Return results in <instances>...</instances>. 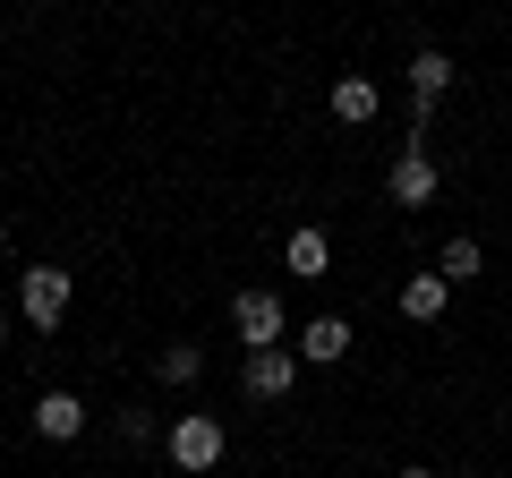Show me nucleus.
Instances as JSON below:
<instances>
[{"mask_svg":"<svg viewBox=\"0 0 512 478\" xmlns=\"http://www.w3.org/2000/svg\"><path fill=\"white\" fill-rule=\"evenodd\" d=\"M171 461H180V470H214V461H222V427L205 419V410L180 419V427H171Z\"/></svg>","mask_w":512,"mask_h":478,"instance_id":"obj_4","label":"nucleus"},{"mask_svg":"<svg viewBox=\"0 0 512 478\" xmlns=\"http://www.w3.org/2000/svg\"><path fill=\"white\" fill-rule=\"evenodd\" d=\"M444 308H453V282H444V274H410L402 282V316H410V325H436Z\"/></svg>","mask_w":512,"mask_h":478,"instance_id":"obj_5","label":"nucleus"},{"mask_svg":"<svg viewBox=\"0 0 512 478\" xmlns=\"http://www.w3.org/2000/svg\"><path fill=\"white\" fill-rule=\"evenodd\" d=\"M35 427H43L52 444H69L77 427H86V402H77V393H43V402H35Z\"/></svg>","mask_w":512,"mask_h":478,"instance_id":"obj_9","label":"nucleus"},{"mask_svg":"<svg viewBox=\"0 0 512 478\" xmlns=\"http://www.w3.org/2000/svg\"><path fill=\"white\" fill-rule=\"evenodd\" d=\"M291 376H299V359H291V350H248L239 385H248V402H282V393H291Z\"/></svg>","mask_w":512,"mask_h":478,"instance_id":"obj_3","label":"nucleus"},{"mask_svg":"<svg viewBox=\"0 0 512 478\" xmlns=\"http://www.w3.org/2000/svg\"><path fill=\"white\" fill-rule=\"evenodd\" d=\"M18 308H26V325H35V333H52L60 316H69V274H60V265H26Z\"/></svg>","mask_w":512,"mask_h":478,"instance_id":"obj_1","label":"nucleus"},{"mask_svg":"<svg viewBox=\"0 0 512 478\" xmlns=\"http://www.w3.org/2000/svg\"><path fill=\"white\" fill-rule=\"evenodd\" d=\"M376 111H384L376 77H342V86H333V120H350V129H367V120H376Z\"/></svg>","mask_w":512,"mask_h":478,"instance_id":"obj_7","label":"nucleus"},{"mask_svg":"<svg viewBox=\"0 0 512 478\" xmlns=\"http://www.w3.org/2000/svg\"><path fill=\"white\" fill-rule=\"evenodd\" d=\"M299 359H316V368H333V359H350V325H342V316H316V325L299 333Z\"/></svg>","mask_w":512,"mask_h":478,"instance_id":"obj_8","label":"nucleus"},{"mask_svg":"<svg viewBox=\"0 0 512 478\" xmlns=\"http://www.w3.org/2000/svg\"><path fill=\"white\" fill-rule=\"evenodd\" d=\"M444 86H453V60H444V52H419V60H410V94H419V111L436 103Z\"/></svg>","mask_w":512,"mask_h":478,"instance_id":"obj_10","label":"nucleus"},{"mask_svg":"<svg viewBox=\"0 0 512 478\" xmlns=\"http://www.w3.org/2000/svg\"><path fill=\"white\" fill-rule=\"evenodd\" d=\"M197 368H205V350H197V342H171L163 359H154V376H163V385H197Z\"/></svg>","mask_w":512,"mask_h":478,"instance_id":"obj_11","label":"nucleus"},{"mask_svg":"<svg viewBox=\"0 0 512 478\" xmlns=\"http://www.w3.org/2000/svg\"><path fill=\"white\" fill-rule=\"evenodd\" d=\"M427 197H436V163H427V146H410L393 163V205H427Z\"/></svg>","mask_w":512,"mask_h":478,"instance_id":"obj_6","label":"nucleus"},{"mask_svg":"<svg viewBox=\"0 0 512 478\" xmlns=\"http://www.w3.org/2000/svg\"><path fill=\"white\" fill-rule=\"evenodd\" d=\"M231 333L248 350H282V299L274 291H239L231 299Z\"/></svg>","mask_w":512,"mask_h":478,"instance_id":"obj_2","label":"nucleus"},{"mask_svg":"<svg viewBox=\"0 0 512 478\" xmlns=\"http://www.w3.org/2000/svg\"><path fill=\"white\" fill-rule=\"evenodd\" d=\"M325 265H333L325 231H291V274H325Z\"/></svg>","mask_w":512,"mask_h":478,"instance_id":"obj_13","label":"nucleus"},{"mask_svg":"<svg viewBox=\"0 0 512 478\" xmlns=\"http://www.w3.org/2000/svg\"><path fill=\"white\" fill-rule=\"evenodd\" d=\"M0 350H9V316H0Z\"/></svg>","mask_w":512,"mask_h":478,"instance_id":"obj_14","label":"nucleus"},{"mask_svg":"<svg viewBox=\"0 0 512 478\" xmlns=\"http://www.w3.org/2000/svg\"><path fill=\"white\" fill-rule=\"evenodd\" d=\"M393 478H427V470H393Z\"/></svg>","mask_w":512,"mask_h":478,"instance_id":"obj_15","label":"nucleus"},{"mask_svg":"<svg viewBox=\"0 0 512 478\" xmlns=\"http://www.w3.org/2000/svg\"><path fill=\"white\" fill-rule=\"evenodd\" d=\"M478 265H487V257H478V239H444V257H436V274H444V282H470Z\"/></svg>","mask_w":512,"mask_h":478,"instance_id":"obj_12","label":"nucleus"}]
</instances>
